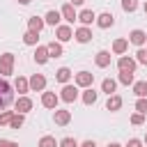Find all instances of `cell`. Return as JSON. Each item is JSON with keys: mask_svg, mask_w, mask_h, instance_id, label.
I'll return each mask as SVG.
<instances>
[{"mask_svg": "<svg viewBox=\"0 0 147 147\" xmlns=\"http://www.w3.org/2000/svg\"><path fill=\"white\" fill-rule=\"evenodd\" d=\"M108 147H122V145H117V142H113V145H108Z\"/></svg>", "mask_w": 147, "mask_h": 147, "instance_id": "obj_43", "label": "cell"}, {"mask_svg": "<svg viewBox=\"0 0 147 147\" xmlns=\"http://www.w3.org/2000/svg\"><path fill=\"white\" fill-rule=\"evenodd\" d=\"M28 85H30V90H34V92H41V90L46 87V78H44L41 74H34V76L28 80Z\"/></svg>", "mask_w": 147, "mask_h": 147, "instance_id": "obj_5", "label": "cell"}, {"mask_svg": "<svg viewBox=\"0 0 147 147\" xmlns=\"http://www.w3.org/2000/svg\"><path fill=\"white\" fill-rule=\"evenodd\" d=\"M126 48H129V41H126V39H115V44H113V53L122 55Z\"/></svg>", "mask_w": 147, "mask_h": 147, "instance_id": "obj_22", "label": "cell"}, {"mask_svg": "<svg viewBox=\"0 0 147 147\" xmlns=\"http://www.w3.org/2000/svg\"><path fill=\"white\" fill-rule=\"evenodd\" d=\"M76 21H80L83 25H90L92 21H96V16H94V11H92V9H83V11L78 14V18H76Z\"/></svg>", "mask_w": 147, "mask_h": 147, "instance_id": "obj_16", "label": "cell"}, {"mask_svg": "<svg viewBox=\"0 0 147 147\" xmlns=\"http://www.w3.org/2000/svg\"><path fill=\"white\" fill-rule=\"evenodd\" d=\"M119 83H122V85H131V83H133V74H129V71H119Z\"/></svg>", "mask_w": 147, "mask_h": 147, "instance_id": "obj_31", "label": "cell"}, {"mask_svg": "<svg viewBox=\"0 0 147 147\" xmlns=\"http://www.w3.org/2000/svg\"><path fill=\"white\" fill-rule=\"evenodd\" d=\"M28 28H30L32 32H41V28H44V18H39V16H32V18L28 21Z\"/></svg>", "mask_w": 147, "mask_h": 147, "instance_id": "obj_20", "label": "cell"}, {"mask_svg": "<svg viewBox=\"0 0 147 147\" xmlns=\"http://www.w3.org/2000/svg\"><path fill=\"white\" fill-rule=\"evenodd\" d=\"M142 122H145V115H142V113H133V115H131V124H136V126H140Z\"/></svg>", "mask_w": 147, "mask_h": 147, "instance_id": "obj_34", "label": "cell"}, {"mask_svg": "<svg viewBox=\"0 0 147 147\" xmlns=\"http://www.w3.org/2000/svg\"><path fill=\"white\" fill-rule=\"evenodd\" d=\"M11 110H5V113H0V124H9V119H11Z\"/></svg>", "mask_w": 147, "mask_h": 147, "instance_id": "obj_36", "label": "cell"}, {"mask_svg": "<svg viewBox=\"0 0 147 147\" xmlns=\"http://www.w3.org/2000/svg\"><path fill=\"white\" fill-rule=\"evenodd\" d=\"M117 67H119V71H129V74H133L136 71V60H131V57H119L117 60Z\"/></svg>", "mask_w": 147, "mask_h": 147, "instance_id": "obj_7", "label": "cell"}, {"mask_svg": "<svg viewBox=\"0 0 147 147\" xmlns=\"http://www.w3.org/2000/svg\"><path fill=\"white\" fill-rule=\"evenodd\" d=\"M145 142H147V136H145Z\"/></svg>", "mask_w": 147, "mask_h": 147, "instance_id": "obj_45", "label": "cell"}, {"mask_svg": "<svg viewBox=\"0 0 147 147\" xmlns=\"http://www.w3.org/2000/svg\"><path fill=\"white\" fill-rule=\"evenodd\" d=\"M60 147H78V142H76L74 138H64V140L60 142Z\"/></svg>", "mask_w": 147, "mask_h": 147, "instance_id": "obj_37", "label": "cell"}, {"mask_svg": "<svg viewBox=\"0 0 147 147\" xmlns=\"http://www.w3.org/2000/svg\"><path fill=\"white\" fill-rule=\"evenodd\" d=\"M48 48L46 46H37V51H34V60H37V64H46L48 62Z\"/></svg>", "mask_w": 147, "mask_h": 147, "instance_id": "obj_13", "label": "cell"}, {"mask_svg": "<svg viewBox=\"0 0 147 147\" xmlns=\"http://www.w3.org/2000/svg\"><path fill=\"white\" fill-rule=\"evenodd\" d=\"M96 23H99V28H103V30H106V28H110V25L115 23V18H113V14H108V11H106V14L96 16Z\"/></svg>", "mask_w": 147, "mask_h": 147, "instance_id": "obj_18", "label": "cell"}, {"mask_svg": "<svg viewBox=\"0 0 147 147\" xmlns=\"http://www.w3.org/2000/svg\"><path fill=\"white\" fill-rule=\"evenodd\" d=\"M39 147H57V142H55L53 136H44V138L39 140Z\"/></svg>", "mask_w": 147, "mask_h": 147, "instance_id": "obj_30", "label": "cell"}, {"mask_svg": "<svg viewBox=\"0 0 147 147\" xmlns=\"http://www.w3.org/2000/svg\"><path fill=\"white\" fill-rule=\"evenodd\" d=\"M14 101V94H11V85L5 80V78H0V110H5L9 103Z\"/></svg>", "mask_w": 147, "mask_h": 147, "instance_id": "obj_1", "label": "cell"}, {"mask_svg": "<svg viewBox=\"0 0 147 147\" xmlns=\"http://www.w3.org/2000/svg\"><path fill=\"white\" fill-rule=\"evenodd\" d=\"M83 101H85V106H92V103L96 101V92H94L92 87H87V90L83 92Z\"/></svg>", "mask_w": 147, "mask_h": 147, "instance_id": "obj_28", "label": "cell"}, {"mask_svg": "<svg viewBox=\"0 0 147 147\" xmlns=\"http://www.w3.org/2000/svg\"><path fill=\"white\" fill-rule=\"evenodd\" d=\"M101 90H103V92H106V94H113V92H115V90H117V83H115V80H113V78H106V80H103V83H101Z\"/></svg>", "mask_w": 147, "mask_h": 147, "instance_id": "obj_27", "label": "cell"}, {"mask_svg": "<svg viewBox=\"0 0 147 147\" xmlns=\"http://www.w3.org/2000/svg\"><path fill=\"white\" fill-rule=\"evenodd\" d=\"M11 71H14V55H11V53L0 55V76L5 78V76H9Z\"/></svg>", "mask_w": 147, "mask_h": 147, "instance_id": "obj_2", "label": "cell"}, {"mask_svg": "<svg viewBox=\"0 0 147 147\" xmlns=\"http://www.w3.org/2000/svg\"><path fill=\"white\" fill-rule=\"evenodd\" d=\"M18 2H21V5H30L32 0H18Z\"/></svg>", "mask_w": 147, "mask_h": 147, "instance_id": "obj_42", "label": "cell"}, {"mask_svg": "<svg viewBox=\"0 0 147 147\" xmlns=\"http://www.w3.org/2000/svg\"><path fill=\"white\" fill-rule=\"evenodd\" d=\"M41 106L44 108H55L57 106V94L55 92H44L41 94Z\"/></svg>", "mask_w": 147, "mask_h": 147, "instance_id": "obj_8", "label": "cell"}, {"mask_svg": "<svg viewBox=\"0 0 147 147\" xmlns=\"http://www.w3.org/2000/svg\"><path fill=\"white\" fill-rule=\"evenodd\" d=\"M69 122H71V113H69V110H55V124L67 126Z\"/></svg>", "mask_w": 147, "mask_h": 147, "instance_id": "obj_15", "label": "cell"}, {"mask_svg": "<svg viewBox=\"0 0 147 147\" xmlns=\"http://www.w3.org/2000/svg\"><path fill=\"white\" fill-rule=\"evenodd\" d=\"M92 83H94V74H90V71H78L76 74V85L78 87H92Z\"/></svg>", "mask_w": 147, "mask_h": 147, "instance_id": "obj_3", "label": "cell"}, {"mask_svg": "<svg viewBox=\"0 0 147 147\" xmlns=\"http://www.w3.org/2000/svg\"><path fill=\"white\" fill-rule=\"evenodd\" d=\"M90 39H92V32H90V28H87V25H83V28H78V30H76V41L87 44Z\"/></svg>", "mask_w": 147, "mask_h": 147, "instance_id": "obj_11", "label": "cell"}, {"mask_svg": "<svg viewBox=\"0 0 147 147\" xmlns=\"http://www.w3.org/2000/svg\"><path fill=\"white\" fill-rule=\"evenodd\" d=\"M0 147H18V142H14V140H5V138H0Z\"/></svg>", "mask_w": 147, "mask_h": 147, "instance_id": "obj_38", "label": "cell"}, {"mask_svg": "<svg viewBox=\"0 0 147 147\" xmlns=\"http://www.w3.org/2000/svg\"><path fill=\"white\" fill-rule=\"evenodd\" d=\"M129 41H131V44H136V46H142V44L147 41V34H145L142 30H133V32L129 34Z\"/></svg>", "mask_w": 147, "mask_h": 147, "instance_id": "obj_12", "label": "cell"}, {"mask_svg": "<svg viewBox=\"0 0 147 147\" xmlns=\"http://www.w3.org/2000/svg\"><path fill=\"white\" fill-rule=\"evenodd\" d=\"M60 11H55V9H51V11H46V16H44V23H48V25H57L60 23Z\"/></svg>", "mask_w": 147, "mask_h": 147, "instance_id": "obj_19", "label": "cell"}, {"mask_svg": "<svg viewBox=\"0 0 147 147\" xmlns=\"http://www.w3.org/2000/svg\"><path fill=\"white\" fill-rule=\"evenodd\" d=\"M14 87H16V92H21V94H25V92L30 90V85H28V80H25L23 76H18V78H16V83H14Z\"/></svg>", "mask_w": 147, "mask_h": 147, "instance_id": "obj_26", "label": "cell"}, {"mask_svg": "<svg viewBox=\"0 0 147 147\" xmlns=\"http://www.w3.org/2000/svg\"><path fill=\"white\" fill-rule=\"evenodd\" d=\"M60 14H62V16H64V21H69V23H74V21L78 18V14H76L74 5H69V2H67V5L62 7V11H60Z\"/></svg>", "mask_w": 147, "mask_h": 147, "instance_id": "obj_10", "label": "cell"}, {"mask_svg": "<svg viewBox=\"0 0 147 147\" xmlns=\"http://www.w3.org/2000/svg\"><path fill=\"white\" fill-rule=\"evenodd\" d=\"M23 41H25L28 46H34V44L39 41V32H32V30H28V32L23 34Z\"/></svg>", "mask_w": 147, "mask_h": 147, "instance_id": "obj_24", "label": "cell"}, {"mask_svg": "<svg viewBox=\"0 0 147 147\" xmlns=\"http://www.w3.org/2000/svg\"><path fill=\"white\" fill-rule=\"evenodd\" d=\"M46 48H48V55H51V57H60V55H62V44H60V41H51Z\"/></svg>", "mask_w": 147, "mask_h": 147, "instance_id": "obj_21", "label": "cell"}, {"mask_svg": "<svg viewBox=\"0 0 147 147\" xmlns=\"http://www.w3.org/2000/svg\"><path fill=\"white\" fill-rule=\"evenodd\" d=\"M126 147H142V142H140L138 138H131V140L126 142Z\"/></svg>", "mask_w": 147, "mask_h": 147, "instance_id": "obj_39", "label": "cell"}, {"mask_svg": "<svg viewBox=\"0 0 147 147\" xmlns=\"http://www.w3.org/2000/svg\"><path fill=\"white\" fill-rule=\"evenodd\" d=\"M14 108L18 110V113H28V110H32V99H28V96H18L16 101H14Z\"/></svg>", "mask_w": 147, "mask_h": 147, "instance_id": "obj_6", "label": "cell"}, {"mask_svg": "<svg viewBox=\"0 0 147 147\" xmlns=\"http://www.w3.org/2000/svg\"><path fill=\"white\" fill-rule=\"evenodd\" d=\"M62 101H67V103H74L76 101V96H78V87L76 85H67L64 83V87H62Z\"/></svg>", "mask_w": 147, "mask_h": 147, "instance_id": "obj_4", "label": "cell"}, {"mask_svg": "<svg viewBox=\"0 0 147 147\" xmlns=\"http://www.w3.org/2000/svg\"><path fill=\"white\" fill-rule=\"evenodd\" d=\"M106 108H108V110H119V108H122V96H117V94H108Z\"/></svg>", "mask_w": 147, "mask_h": 147, "instance_id": "obj_17", "label": "cell"}, {"mask_svg": "<svg viewBox=\"0 0 147 147\" xmlns=\"http://www.w3.org/2000/svg\"><path fill=\"white\" fill-rule=\"evenodd\" d=\"M136 60H138L140 64H147V51H145V48H138V53H136Z\"/></svg>", "mask_w": 147, "mask_h": 147, "instance_id": "obj_35", "label": "cell"}, {"mask_svg": "<svg viewBox=\"0 0 147 147\" xmlns=\"http://www.w3.org/2000/svg\"><path fill=\"white\" fill-rule=\"evenodd\" d=\"M136 7H138L136 0H122V9H124V11H133Z\"/></svg>", "mask_w": 147, "mask_h": 147, "instance_id": "obj_33", "label": "cell"}, {"mask_svg": "<svg viewBox=\"0 0 147 147\" xmlns=\"http://www.w3.org/2000/svg\"><path fill=\"white\" fill-rule=\"evenodd\" d=\"M55 34H57V41H69V39L74 37V32H71V28H69V25H57Z\"/></svg>", "mask_w": 147, "mask_h": 147, "instance_id": "obj_9", "label": "cell"}, {"mask_svg": "<svg viewBox=\"0 0 147 147\" xmlns=\"http://www.w3.org/2000/svg\"><path fill=\"white\" fill-rule=\"evenodd\" d=\"M94 62H96V67L106 69V67L110 64V53H108V51H99V53H96V57H94Z\"/></svg>", "mask_w": 147, "mask_h": 147, "instance_id": "obj_14", "label": "cell"}, {"mask_svg": "<svg viewBox=\"0 0 147 147\" xmlns=\"http://www.w3.org/2000/svg\"><path fill=\"white\" fill-rule=\"evenodd\" d=\"M136 110H138V113H142V115L147 113V96H140V99L136 101Z\"/></svg>", "mask_w": 147, "mask_h": 147, "instance_id": "obj_32", "label": "cell"}, {"mask_svg": "<svg viewBox=\"0 0 147 147\" xmlns=\"http://www.w3.org/2000/svg\"><path fill=\"white\" fill-rule=\"evenodd\" d=\"M55 78H57V80H60V83H67V80H69V78H71V71H69V69H67V67H60V69H57V71H55Z\"/></svg>", "mask_w": 147, "mask_h": 147, "instance_id": "obj_25", "label": "cell"}, {"mask_svg": "<svg viewBox=\"0 0 147 147\" xmlns=\"http://www.w3.org/2000/svg\"><path fill=\"white\" fill-rule=\"evenodd\" d=\"M83 2H85V0H69V5H74V7H76V5H83Z\"/></svg>", "mask_w": 147, "mask_h": 147, "instance_id": "obj_41", "label": "cell"}, {"mask_svg": "<svg viewBox=\"0 0 147 147\" xmlns=\"http://www.w3.org/2000/svg\"><path fill=\"white\" fill-rule=\"evenodd\" d=\"M133 92H136V96H138V99H140V96H147V83H145V80L133 83Z\"/></svg>", "mask_w": 147, "mask_h": 147, "instance_id": "obj_23", "label": "cell"}, {"mask_svg": "<svg viewBox=\"0 0 147 147\" xmlns=\"http://www.w3.org/2000/svg\"><path fill=\"white\" fill-rule=\"evenodd\" d=\"M80 147H96V145H94V140H85Z\"/></svg>", "mask_w": 147, "mask_h": 147, "instance_id": "obj_40", "label": "cell"}, {"mask_svg": "<svg viewBox=\"0 0 147 147\" xmlns=\"http://www.w3.org/2000/svg\"><path fill=\"white\" fill-rule=\"evenodd\" d=\"M9 124H11V129H21V126H23V113H18V115H11Z\"/></svg>", "mask_w": 147, "mask_h": 147, "instance_id": "obj_29", "label": "cell"}, {"mask_svg": "<svg viewBox=\"0 0 147 147\" xmlns=\"http://www.w3.org/2000/svg\"><path fill=\"white\" fill-rule=\"evenodd\" d=\"M145 14H147V2H145Z\"/></svg>", "mask_w": 147, "mask_h": 147, "instance_id": "obj_44", "label": "cell"}]
</instances>
